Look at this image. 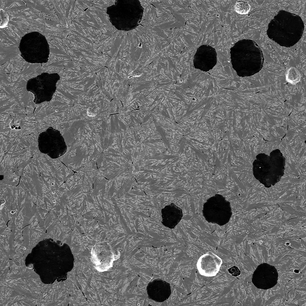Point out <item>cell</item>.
Returning <instances> with one entry per match:
<instances>
[{
  "instance_id": "obj_1",
  "label": "cell",
  "mask_w": 306,
  "mask_h": 306,
  "mask_svg": "<svg viewBox=\"0 0 306 306\" xmlns=\"http://www.w3.org/2000/svg\"><path fill=\"white\" fill-rule=\"evenodd\" d=\"M255 177L267 187L275 185L284 174L285 159L278 149L271 152L269 155L259 154L253 163Z\"/></svg>"
},
{
  "instance_id": "obj_2",
  "label": "cell",
  "mask_w": 306,
  "mask_h": 306,
  "mask_svg": "<svg viewBox=\"0 0 306 306\" xmlns=\"http://www.w3.org/2000/svg\"><path fill=\"white\" fill-rule=\"evenodd\" d=\"M60 79L57 73H43L28 80L26 88L34 94L35 104L49 102L55 93L56 84Z\"/></svg>"
},
{
  "instance_id": "obj_3",
  "label": "cell",
  "mask_w": 306,
  "mask_h": 306,
  "mask_svg": "<svg viewBox=\"0 0 306 306\" xmlns=\"http://www.w3.org/2000/svg\"><path fill=\"white\" fill-rule=\"evenodd\" d=\"M38 143L40 151L52 158L60 157L66 151V145L62 135L52 127L39 134Z\"/></svg>"
},
{
  "instance_id": "obj_4",
  "label": "cell",
  "mask_w": 306,
  "mask_h": 306,
  "mask_svg": "<svg viewBox=\"0 0 306 306\" xmlns=\"http://www.w3.org/2000/svg\"><path fill=\"white\" fill-rule=\"evenodd\" d=\"M116 252L108 245L100 244L93 247L91 252V259L96 270L100 272L108 270L112 266L118 258Z\"/></svg>"
},
{
  "instance_id": "obj_5",
  "label": "cell",
  "mask_w": 306,
  "mask_h": 306,
  "mask_svg": "<svg viewBox=\"0 0 306 306\" xmlns=\"http://www.w3.org/2000/svg\"><path fill=\"white\" fill-rule=\"evenodd\" d=\"M278 276L277 271L274 266L264 263L257 267L253 274L252 281L257 288L267 290L277 284Z\"/></svg>"
},
{
  "instance_id": "obj_6",
  "label": "cell",
  "mask_w": 306,
  "mask_h": 306,
  "mask_svg": "<svg viewBox=\"0 0 306 306\" xmlns=\"http://www.w3.org/2000/svg\"><path fill=\"white\" fill-rule=\"evenodd\" d=\"M216 52L215 48L203 45L197 49L194 57L195 67L204 71L212 69L217 63Z\"/></svg>"
},
{
  "instance_id": "obj_7",
  "label": "cell",
  "mask_w": 306,
  "mask_h": 306,
  "mask_svg": "<svg viewBox=\"0 0 306 306\" xmlns=\"http://www.w3.org/2000/svg\"><path fill=\"white\" fill-rule=\"evenodd\" d=\"M222 263V260L219 257L212 252H209L199 258L197 268L202 275L213 276L218 273Z\"/></svg>"
},
{
  "instance_id": "obj_8",
  "label": "cell",
  "mask_w": 306,
  "mask_h": 306,
  "mask_svg": "<svg viewBox=\"0 0 306 306\" xmlns=\"http://www.w3.org/2000/svg\"><path fill=\"white\" fill-rule=\"evenodd\" d=\"M161 223L165 227L174 229L182 219V209L174 203L165 206L161 209Z\"/></svg>"
},
{
  "instance_id": "obj_9",
  "label": "cell",
  "mask_w": 306,
  "mask_h": 306,
  "mask_svg": "<svg viewBox=\"0 0 306 306\" xmlns=\"http://www.w3.org/2000/svg\"><path fill=\"white\" fill-rule=\"evenodd\" d=\"M301 78V75L299 72L294 67L290 68L286 74V81L293 85L299 82Z\"/></svg>"
},
{
  "instance_id": "obj_10",
  "label": "cell",
  "mask_w": 306,
  "mask_h": 306,
  "mask_svg": "<svg viewBox=\"0 0 306 306\" xmlns=\"http://www.w3.org/2000/svg\"><path fill=\"white\" fill-rule=\"evenodd\" d=\"M235 11L240 14L247 13L250 9L249 4L244 1H237L235 5Z\"/></svg>"
},
{
  "instance_id": "obj_11",
  "label": "cell",
  "mask_w": 306,
  "mask_h": 306,
  "mask_svg": "<svg viewBox=\"0 0 306 306\" xmlns=\"http://www.w3.org/2000/svg\"><path fill=\"white\" fill-rule=\"evenodd\" d=\"M9 17L4 11L1 10L0 27H4L6 26L8 22Z\"/></svg>"
},
{
  "instance_id": "obj_12",
  "label": "cell",
  "mask_w": 306,
  "mask_h": 306,
  "mask_svg": "<svg viewBox=\"0 0 306 306\" xmlns=\"http://www.w3.org/2000/svg\"><path fill=\"white\" fill-rule=\"evenodd\" d=\"M229 273L232 276L237 277L241 274V271L236 266H233L228 269Z\"/></svg>"
},
{
  "instance_id": "obj_13",
  "label": "cell",
  "mask_w": 306,
  "mask_h": 306,
  "mask_svg": "<svg viewBox=\"0 0 306 306\" xmlns=\"http://www.w3.org/2000/svg\"><path fill=\"white\" fill-rule=\"evenodd\" d=\"M15 212H16L15 211H13V210H11V211H10V213H11V214H14V213H15Z\"/></svg>"
},
{
  "instance_id": "obj_14",
  "label": "cell",
  "mask_w": 306,
  "mask_h": 306,
  "mask_svg": "<svg viewBox=\"0 0 306 306\" xmlns=\"http://www.w3.org/2000/svg\"><path fill=\"white\" fill-rule=\"evenodd\" d=\"M55 202H56V201H55V200H53V203H55Z\"/></svg>"
},
{
  "instance_id": "obj_15",
  "label": "cell",
  "mask_w": 306,
  "mask_h": 306,
  "mask_svg": "<svg viewBox=\"0 0 306 306\" xmlns=\"http://www.w3.org/2000/svg\"><path fill=\"white\" fill-rule=\"evenodd\" d=\"M52 185H54V184H53V183H52Z\"/></svg>"
},
{
  "instance_id": "obj_16",
  "label": "cell",
  "mask_w": 306,
  "mask_h": 306,
  "mask_svg": "<svg viewBox=\"0 0 306 306\" xmlns=\"http://www.w3.org/2000/svg\"><path fill=\"white\" fill-rule=\"evenodd\" d=\"M53 193V194H54V192H53V193Z\"/></svg>"
}]
</instances>
